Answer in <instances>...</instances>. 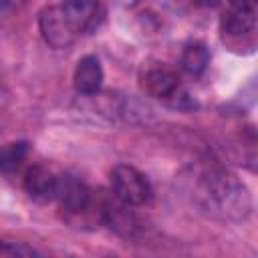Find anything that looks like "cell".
I'll return each instance as SVG.
<instances>
[{
  "label": "cell",
  "instance_id": "6da1fadb",
  "mask_svg": "<svg viewBox=\"0 0 258 258\" xmlns=\"http://www.w3.org/2000/svg\"><path fill=\"white\" fill-rule=\"evenodd\" d=\"M202 191L206 206L226 218H246L250 212L252 202L246 185L228 171H210L204 175Z\"/></svg>",
  "mask_w": 258,
  "mask_h": 258
},
{
  "label": "cell",
  "instance_id": "7a4b0ae2",
  "mask_svg": "<svg viewBox=\"0 0 258 258\" xmlns=\"http://www.w3.org/2000/svg\"><path fill=\"white\" fill-rule=\"evenodd\" d=\"M141 87L149 97H153L173 109H194L196 107V101L191 99L189 91L181 85L177 73H173L167 67L147 69L141 75Z\"/></svg>",
  "mask_w": 258,
  "mask_h": 258
},
{
  "label": "cell",
  "instance_id": "3957f363",
  "mask_svg": "<svg viewBox=\"0 0 258 258\" xmlns=\"http://www.w3.org/2000/svg\"><path fill=\"white\" fill-rule=\"evenodd\" d=\"M109 179H111L113 196L131 208L145 206L153 198V187L149 179L145 177V173H141L133 165H127V163L115 165L111 169Z\"/></svg>",
  "mask_w": 258,
  "mask_h": 258
},
{
  "label": "cell",
  "instance_id": "277c9868",
  "mask_svg": "<svg viewBox=\"0 0 258 258\" xmlns=\"http://www.w3.org/2000/svg\"><path fill=\"white\" fill-rule=\"evenodd\" d=\"M38 26H40L42 38L52 48H67L79 38V34L75 32V28H73L71 20L67 18L60 4H50V6L42 8V12L38 16Z\"/></svg>",
  "mask_w": 258,
  "mask_h": 258
},
{
  "label": "cell",
  "instance_id": "5b68a950",
  "mask_svg": "<svg viewBox=\"0 0 258 258\" xmlns=\"http://www.w3.org/2000/svg\"><path fill=\"white\" fill-rule=\"evenodd\" d=\"M54 202H58V206L69 214H81L91 206V189L79 177L62 173L56 175Z\"/></svg>",
  "mask_w": 258,
  "mask_h": 258
},
{
  "label": "cell",
  "instance_id": "8992f818",
  "mask_svg": "<svg viewBox=\"0 0 258 258\" xmlns=\"http://www.w3.org/2000/svg\"><path fill=\"white\" fill-rule=\"evenodd\" d=\"M254 0H230L228 10L222 18L224 38H242L254 32Z\"/></svg>",
  "mask_w": 258,
  "mask_h": 258
},
{
  "label": "cell",
  "instance_id": "52a82bcc",
  "mask_svg": "<svg viewBox=\"0 0 258 258\" xmlns=\"http://www.w3.org/2000/svg\"><path fill=\"white\" fill-rule=\"evenodd\" d=\"M60 6L79 36L93 32L103 20V6L99 0H64Z\"/></svg>",
  "mask_w": 258,
  "mask_h": 258
},
{
  "label": "cell",
  "instance_id": "ba28073f",
  "mask_svg": "<svg viewBox=\"0 0 258 258\" xmlns=\"http://www.w3.org/2000/svg\"><path fill=\"white\" fill-rule=\"evenodd\" d=\"M131 206L123 204L121 200H117L115 196L113 198H107L103 200L101 204V218L105 220V224L115 230L117 234L121 236H133V232L137 230V218L133 216V212L129 210Z\"/></svg>",
  "mask_w": 258,
  "mask_h": 258
},
{
  "label": "cell",
  "instance_id": "9c48e42d",
  "mask_svg": "<svg viewBox=\"0 0 258 258\" xmlns=\"http://www.w3.org/2000/svg\"><path fill=\"white\" fill-rule=\"evenodd\" d=\"M75 89L81 95H95L103 85V67L95 54H87L77 62L75 69Z\"/></svg>",
  "mask_w": 258,
  "mask_h": 258
},
{
  "label": "cell",
  "instance_id": "30bf717a",
  "mask_svg": "<svg viewBox=\"0 0 258 258\" xmlns=\"http://www.w3.org/2000/svg\"><path fill=\"white\" fill-rule=\"evenodd\" d=\"M24 187L32 200L52 202L54 187H56V175L44 165H32L24 175Z\"/></svg>",
  "mask_w": 258,
  "mask_h": 258
},
{
  "label": "cell",
  "instance_id": "8fae6325",
  "mask_svg": "<svg viewBox=\"0 0 258 258\" xmlns=\"http://www.w3.org/2000/svg\"><path fill=\"white\" fill-rule=\"evenodd\" d=\"M210 62V52L202 42H189L179 56V64L189 75H202Z\"/></svg>",
  "mask_w": 258,
  "mask_h": 258
},
{
  "label": "cell",
  "instance_id": "7c38bea8",
  "mask_svg": "<svg viewBox=\"0 0 258 258\" xmlns=\"http://www.w3.org/2000/svg\"><path fill=\"white\" fill-rule=\"evenodd\" d=\"M26 155H28V143L26 141H14V143L0 147V171L10 173V171L18 169Z\"/></svg>",
  "mask_w": 258,
  "mask_h": 258
}]
</instances>
